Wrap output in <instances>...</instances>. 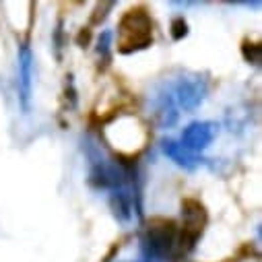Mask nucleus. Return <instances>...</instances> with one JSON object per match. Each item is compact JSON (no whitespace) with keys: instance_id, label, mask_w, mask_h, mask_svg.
Here are the masks:
<instances>
[{"instance_id":"f257e3e1","label":"nucleus","mask_w":262,"mask_h":262,"mask_svg":"<svg viewBox=\"0 0 262 262\" xmlns=\"http://www.w3.org/2000/svg\"><path fill=\"white\" fill-rule=\"evenodd\" d=\"M153 41V21L147 9L137 7L124 13L118 25V39L116 46L122 54H130L147 48Z\"/></svg>"},{"instance_id":"f03ea898","label":"nucleus","mask_w":262,"mask_h":262,"mask_svg":"<svg viewBox=\"0 0 262 262\" xmlns=\"http://www.w3.org/2000/svg\"><path fill=\"white\" fill-rule=\"evenodd\" d=\"M213 137H215V126L211 122H196L184 130L182 143H178V145L184 153H188L194 159V155L203 151L213 141Z\"/></svg>"},{"instance_id":"7ed1b4c3","label":"nucleus","mask_w":262,"mask_h":262,"mask_svg":"<svg viewBox=\"0 0 262 262\" xmlns=\"http://www.w3.org/2000/svg\"><path fill=\"white\" fill-rule=\"evenodd\" d=\"M21 87H23V103L27 107L31 93V52L27 48H23L21 54Z\"/></svg>"}]
</instances>
